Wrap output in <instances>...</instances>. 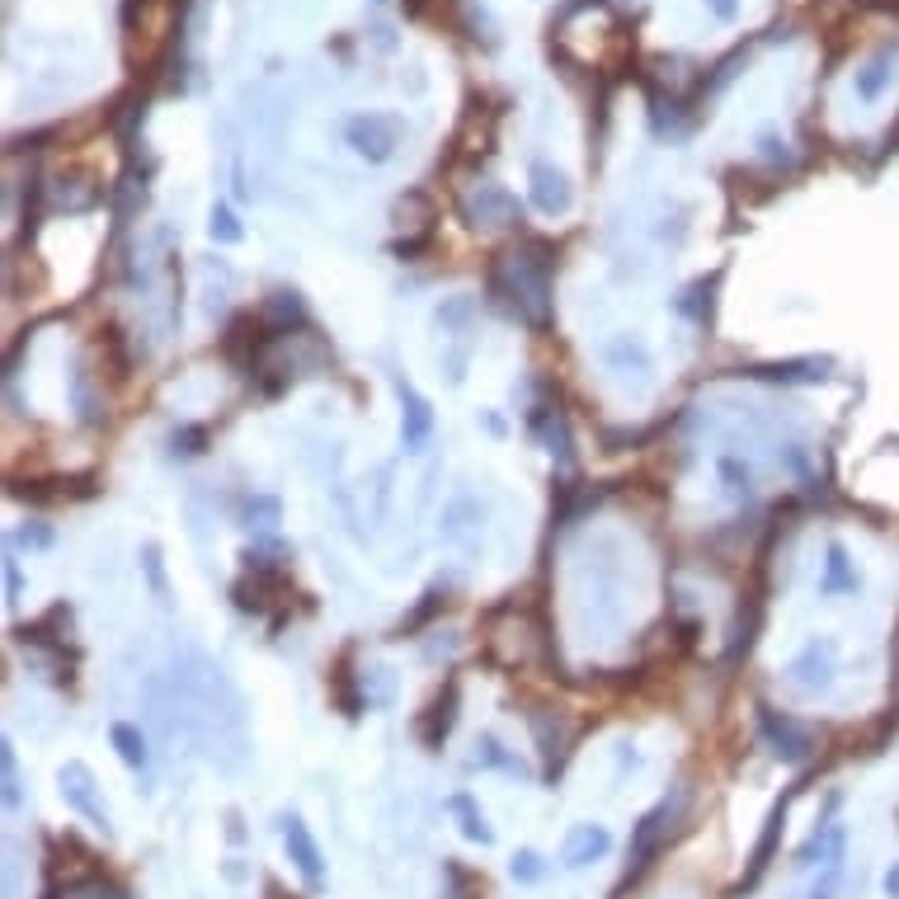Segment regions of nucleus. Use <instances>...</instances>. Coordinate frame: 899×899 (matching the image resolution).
<instances>
[{"label":"nucleus","mask_w":899,"mask_h":899,"mask_svg":"<svg viewBox=\"0 0 899 899\" xmlns=\"http://www.w3.org/2000/svg\"><path fill=\"white\" fill-rule=\"evenodd\" d=\"M834 668H838V641L834 636H815L796 650V660L786 664V678L801 687V693H824L834 683Z\"/></svg>","instance_id":"nucleus-8"},{"label":"nucleus","mask_w":899,"mask_h":899,"mask_svg":"<svg viewBox=\"0 0 899 899\" xmlns=\"http://www.w3.org/2000/svg\"><path fill=\"white\" fill-rule=\"evenodd\" d=\"M471 321H475V302H471V297H448V302L434 311V325L448 330V334H467Z\"/></svg>","instance_id":"nucleus-29"},{"label":"nucleus","mask_w":899,"mask_h":899,"mask_svg":"<svg viewBox=\"0 0 899 899\" xmlns=\"http://www.w3.org/2000/svg\"><path fill=\"white\" fill-rule=\"evenodd\" d=\"M392 386H396V396H400V443H405V452H425L429 438H434V425H438L434 405L419 396L405 377H396V373H392Z\"/></svg>","instance_id":"nucleus-12"},{"label":"nucleus","mask_w":899,"mask_h":899,"mask_svg":"<svg viewBox=\"0 0 899 899\" xmlns=\"http://www.w3.org/2000/svg\"><path fill=\"white\" fill-rule=\"evenodd\" d=\"M151 711L161 716L165 735L193 739L217 768L245 763V697L199 650H189L184 664H174L165 683H151Z\"/></svg>","instance_id":"nucleus-1"},{"label":"nucleus","mask_w":899,"mask_h":899,"mask_svg":"<svg viewBox=\"0 0 899 899\" xmlns=\"http://www.w3.org/2000/svg\"><path fill=\"white\" fill-rule=\"evenodd\" d=\"M24 593V575H20V560L6 556V603H20Z\"/></svg>","instance_id":"nucleus-40"},{"label":"nucleus","mask_w":899,"mask_h":899,"mask_svg":"<svg viewBox=\"0 0 899 899\" xmlns=\"http://www.w3.org/2000/svg\"><path fill=\"white\" fill-rule=\"evenodd\" d=\"M142 575H147L156 603L170 608V579H165V560H161V542H147V546H142Z\"/></svg>","instance_id":"nucleus-30"},{"label":"nucleus","mask_w":899,"mask_h":899,"mask_svg":"<svg viewBox=\"0 0 899 899\" xmlns=\"http://www.w3.org/2000/svg\"><path fill=\"white\" fill-rule=\"evenodd\" d=\"M527 425H533V434L542 438V448L552 452L560 467H575V443H570V425H566V415L552 410V405H537V410L527 415Z\"/></svg>","instance_id":"nucleus-18"},{"label":"nucleus","mask_w":899,"mask_h":899,"mask_svg":"<svg viewBox=\"0 0 899 899\" xmlns=\"http://www.w3.org/2000/svg\"><path fill=\"white\" fill-rule=\"evenodd\" d=\"M452 716H457V683H448L443 693L429 702V716L419 720V735H425V745H434V749L443 745L448 730H452Z\"/></svg>","instance_id":"nucleus-23"},{"label":"nucleus","mask_w":899,"mask_h":899,"mask_svg":"<svg viewBox=\"0 0 899 899\" xmlns=\"http://www.w3.org/2000/svg\"><path fill=\"white\" fill-rule=\"evenodd\" d=\"M834 358H786V363H753L745 377L758 382H782V386H810V382H824Z\"/></svg>","instance_id":"nucleus-16"},{"label":"nucleus","mask_w":899,"mask_h":899,"mask_svg":"<svg viewBox=\"0 0 899 899\" xmlns=\"http://www.w3.org/2000/svg\"><path fill=\"white\" fill-rule=\"evenodd\" d=\"M527 726H533V735H537L546 768H556L560 753H566V726H560V716L546 711V707H537V711H527Z\"/></svg>","instance_id":"nucleus-24"},{"label":"nucleus","mask_w":899,"mask_h":899,"mask_svg":"<svg viewBox=\"0 0 899 899\" xmlns=\"http://www.w3.org/2000/svg\"><path fill=\"white\" fill-rule=\"evenodd\" d=\"M848 861V824L843 820H820L810 828V838L796 848V871H815V867H838Z\"/></svg>","instance_id":"nucleus-11"},{"label":"nucleus","mask_w":899,"mask_h":899,"mask_svg":"<svg viewBox=\"0 0 899 899\" xmlns=\"http://www.w3.org/2000/svg\"><path fill=\"white\" fill-rule=\"evenodd\" d=\"M307 321V302H302V292H274L269 302H264V325H274L278 334H288L292 325H302Z\"/></svg>","instance_id":"nucleus-26"},{"label":"nucleus","mask_w":899,"mask_h":899,"mask_svg":"<svg viewBox=\"0 0 899 899\" xmlns=\"http://www.w3.org/2000/svg\"><path fill=\"white\" fill-rule=\"evenodd\" d=\"M895 62H899V47L886 43V47H876L867 62L857 66V76H853V90L861 104H876L880 95H886V85L895 81Z\"/></svg>","instance_id":"nucleus-17"},{"label":"nucleus","mask_w":899,"mask_h":899,"mask_svg":"<svg viewBox=\"0 0 899 899\" xmlns=\"http://www.w3.org/2000/svg\"><path fill=\"white\" fill-rule=\"evenodd\" d=\"M838 890H843V861H838V867H820L815 886H810L805 899H838Z\"/></svg>","instance_id":"nucleus-38"},{"label":"nucleus","mask_w":899,"mask_h":899,"mask_svg":"<svg viewBox=\"0 0 899 899\" xmlns=\"http://www.w3.org/2000/svg\"><path fill=\"white\" fill-rule=\"evenodd\" d=\"M612 853V834H608V824H598V820H585V824H575L566 843H560V867L566 871H589L593 861H603Z\"/></svg>","instance_id":"nucleus-13"},{"label":"nucleus","mask_w":899,"mask_h":899,"mask_svg":"<svg viewBox=\"0 0 899 899\" xmlns=\"http://www.w3.org/2000/svg\"><path fill=\"white\" fill-rule=\"evenodd\" d=\"M400 137H405V122L396 114H354L344 122V142L354 147V156H363L367 165L392 161Z\"/></svg>","instance_id":"nucleus-5"},{"label":"nucleus","mask_w":899,"mask_h":899,"mask_svg":"<svg viewBox=\"0 0 899 899\" xmlns=\"http://www.w3.org/2000/svg\"><path fill=\"white\" fill-rule=\"evenodd\" d=\"M207 236H213L217 245H236L245 236V226L232 213V203H213V213H207Z\"/></svg>","instance_id":"nucleus-34"},{"label":"nucleus","mask_w":899,"mask_h":899,"mask_svg":"<svg viewBox=\"0 0 899 899\" xmlns=\"http://www.w3.org/2000/svg\"><path fill=\"white\" fill-rule=\"evenodd\" d=\"M880 890H886V899H899V861H890L886 876H880Z\"/></svg>","instance_id":"nucleus-42"},{"label":"nucleus","mask_w":899,"mask_h":899,"mask_svg":"<svg viewBox=\"0 0 899 899\" xmlns=\"http://www.w3.org/2000/svg\"><path fill=\"white\" fill-rule=\"evenodd\" d=\"M778 828H782V805H772V815H768V824H763V838H758V848H753V867H749V886L758 876H763V867H768V857H772V843H778Z\"/></svg>","instance_id":"nucleus-35"},{"label":"nucleus","mask_w":899,"mask_h":899,"mask_svg":"<svg viewBox=\"0 0 899 899\" xmlns=\"http://www.w3.org/2000/svg\"><path fill=\"white\" fill-rule=\"evenodd\" d=\"M758 735H763V745L782 758V763H805L810 753H815V739H810V730L801 726V720H791L786 711L768 707V702H758Z\"/></svg>","instance_id":"nucleus-7"},{"label":"nucleus","mask_w":899,"mask_h":899,"mask_svg":"<svg viewBox=\"0 0 899 899\" xmlns=\"http://www.w3.org/2000/svg\"><path fill=\"white\" fill-rule=\"evenodd\" d=\"M867 6H886V0H867Z\"/></svg>","instance_id":"nucleus-46"},{"label":"nucleus","mask_w":899,"mask_h":899,"mask_svg":"<svg viewBox=\"0 0 899 899\" xmlns=\"http://www.w3.org/2000/svg\"><path fill=\"white\" fill-rule=\"evenodd\" d=\"M448 810H452V820H457V834H462L467 843H475V848H490V843H495V828H490L485 810L475 805L471 791H452Z\"/></svg>","instance_id":"nucleus-21"},{"label":"nucleus","mask_w":899,"mask_h":899,"mask_svg":"<svg viewBox=\"0 0 899 899\" xmlns=\"http://www.w3.org/2000/svg\"><path fill=\"white\" fill-rule=\"evenodd\" d=\"M603 363L622 377H650L655 373V358H650V349L636 340V334H612V340L603 344Z\"/></svg>","instance_id":"nucleus-19"},{"label":"nucleus","mask_w":899,"mask_h":899,"mask_svg":"<svg viewBox=\"0 0 899 899\" xmlns=\"http://www.w3.org/2000/svg\"><path fill=\"white\" fill-rule=\"evenodd\" d=\"M495 288L523 325L533 330L552 325V259H546L542 245H523V250L500 255Z\"/></svg>","instance_id":"nucleus-2"},{"label":"nucleus","mask_w":899,"mask_h":899,"mask_svg":"<svg viewBox=\"0 0 899 899\" xmlns=\"http://www.w3.org/2000/svg\"><path fill=\"white\" fill-rule=\"evenodd\" d=\"M720 278H726V274H711V278H697V283L693 288H687L683 297H678V315H687V321H697V325H707L711 321V307H716V288H720Z\"/></svg>","instance_id":"nucleus-25"},{"label":"nucleus","mask_w":899,"mask_h":899,"mask_svg":"<svg viewBox=\"0 0 899 899\" xmlns=\"http://www.w3.org/2000/svg\"><path fill=\"white\" fill-rule=\"evenodd\" d=\"M758 147H763V156H768V161H778V165H791V151H786V142H782V137L778 132H758Z\"/></svg>","instance_id":"nucleus-39"},{"label":"nucleus","mask_w":899,"mask_h":899,"mask_svg":"<svg viewBox=\"0 0 899 899\" xmlns=\"http://www.w3.org/2000/svg\"><path fill=\"white\" fill-rule=\"evenodd\" d=\"M278 523H283V500H278V495H255V500H245V527L274 533Z\"/></svg>","instance_id":"nucleus-32"},{"label":"nucleus","mask_w":899,"mask_h":899,"mask_svg":"<svg viewBox=\"0 0 899 899\" xmlns=\"http://www.w3.org/2000/svg\"><path fill=\"white\" fill-rule=\"evenodd\" d=\"M0 772H6V810L14 815L24 805V782H20V753H14L10 739L0 745Z\"/></svg>","instance_id":"nucleus-33"},{"label":"nucleus","mask_w":899,"mask_h":899,"mask_svg":"<svg viewBox=\"0 0 899 899\" xmlns=\"http://www.w3.org/2000/svg\"><path fill=\"white\" fill-rule=\"evenodd\" d=\"M174 452H203V429H180L174 434Z\"/></svg>","instance_id":"nucleus-41"},{"label":"nucleus","mask_w":899,"mask_h":899,"mask_svg":"<svg viewBox=\"0 0 899 899\" xmlns=\"http://www.w3.org/2000/svg\"><path fill=\"white\" fill-rule=\"evenodd\" d=\"M707 6H711V14H716V20H735V14H739V0H707Z\"/></svg>","instance_id":"nucleus-43"},{"label":"nucleus","mask_w":899,"mask_h":899,"mask_svg":"<svg viewBox=\"0 0 899 899\" xmlns=\"http://www.w3.org/2000/svg\"><path fill=\"white\" fill-rule=\"evenodd\" d=\"M109 745H114V753L122 758V768H132V772H142V778H147L151 749H147L142 726H132V720H114V726H109Z\"/></svg>","instance_id":"nucleus-22"},{"label":"nucleus","mask_w":899,"mask_h":899,"mask_svg":"<svg viewBox=\"0 0 899 899\" xmlns=\"http://www.w3.org/2000/svg\"><path fill=\"white\" fill-rule=\"evenodd\" d=\"M683 805H687V791L674 786L668 796H660V801L636 820V828H631V853H627V876H636V871L650 867V857L660 853V843H664L668 834H674V824H678V815H683Z\"/></svg>","instance_id":"nucleus-3"},{"label":"nucleus","mask_w":899,"mask_h":899,"mask_svg":"<svg viewBox=\"0 0 899 899\" xmlns=\"http://www.w3.org/2000/svg\"><path fill=\"white\" fill-rule=\"evenodd\" d=\"M481 425H485L490 434H495V438H504V434H509V425H504V419H500V415H490V410L481 415Z\"/></svg>","instance_id":"nucleus-45"},{"label":"nucleus","mask_w":899,"mask_h":899,"mask_svg":"<svg viewBox=\"0 0 899 899\" xmlns=\"http://www.w3.org/2000/svg\"><path fill=\"white\" fill-rule=\"evenodd\" d=\"M462 217L481 232H504V226H518L523 222V207L518 199L509 193L504 184L495 180H475L467 193H462Z\"/></svg>","instance_id":"nucleus-6"},{"label":"nucleus","mask_w":899,"mask_h":899,"mask_svg":"<svg viewBox=\"0 0 899 899\" xmlns=\"http://www.w3.org/2000/svg\"><path fill=\"white\" fill-rule=\"evenodd\" d=\"M471 749H475V753H471V763H467V768H481V772H509V778H523V782L533 778V768H527L523 758H518L514 749H509L495 730H481Z\"/></svg>","instance_id":"nucleus-15"},{"label":"nucleus","mask_w":899,"mask_h":899,"mask_svg":"<svg viewBox=\"0 0 899 899\" xmlns=\"http://www.w3.org/2000/svg\"><path fill=\"white\" fill-rule=\"evenodd\" d=\"M745 57H749L745 47H735L730 57H720V62H716V72H711V81H702V95H716L720 85H730V81H735V72H739V66H745Z\"/></svg>","instance_id":"nucleus-37"},{"label":"nucleus","mask_w":899,"mask_h":899,"mask_svg":"<svg viewBox=\"0 0 899 899\" xmlns=\"http://www.w3.org/2000/svg\"><path fill=\"white\" fill-rule=\"evenodd\" d=\"M861 589V575L853 566L848 546L843 542H828L824 546V575H820V593L824 598H838V593H857Z\"/></svg>","instance_id":"nucleus-20"},{"label":"nucleus","mask_w":899,"mask_h":899,"mask_svg":"<svg viewBox=\"0 0 899 899\" xmlns=\"http://www.w3.org/2000/svg\"><path fill=\"white\" fill-rule=\"evenodd\" d=\"M377 6H386V0H377Z\"/></svg>","instance_id":"nucleus-47"},{"label":"nucleus","mask_w":899,"mask_h":899,"mask_svg":"<svg viewBox=\"0 0 899 899\" xmlns=\"http://www.w3.org/2000/svg\"><path fill=\"white\" fill-rule=\"evenodd\" d=\"M283 848H288V861L297 867V876L307 880V890H325V853L302 815H283Z\"/></svg>","instance_id":"nucleus-9"},{"label":"nucleus","mask_w":899,"mask_h":899,"mask_svg":"<svg viewBox=\"0 0 899 899\" xmlns=\"http://www.w3.org/2000/svg\"><path fill=\"white\" fill-rule=\"evenodd\" d=\"M716 475H720V485H726L730 500H749V495H753V467L745 462V457L720 452V457H716Z\"/></svg>","instance_id":"nucleus-28"},{"label":"nucleus","mask_w":899,"mask_h":899,"mask_svg":"<svg viewBox=\"0 0 899 899\" xmlns=\"http://www.w3.org/2000/svg\"><path fill=\"white\" fill-rule=\"evenodd\" d=\"M527 199L542 217H566L575 207V184L566 170H556L552 161H533L527 165Z\"/></svg>","instance_id":"nucleus-10"},{"label":"nucleus","mask_w":899,"mask_h":899,"mask_svg":"<svg viewBox=\"0 0 899 899\" xmlns=\"http://www.w3.org/2000/svg\"><path fill=\"white\" fill-rule=\"evenodd\" d=\"M10 546H20V552H47L52 546V527L47 523H24L10 533Z\"/></svg>","instance_id":"nucleus-36"},{"label":"nucleus","mask_w":899,"mask_h":899,"mask_svg":"<svg viewBox=\"0 0 899 899\" xmlns=\"http://www.w3.org/2000/svg\"><path fill=\"white\" fill-rule=\"evenodd\" d=\"M546 871H552V861H546L537 848H518L514 857H509V876H514L518 886H542Z\"/></svg>","instance_id":"nucleus-31"},{"label":"nucleus","mask_w":899,"mask_h":899,"mask_svg":"<svg viewBox=\"0 0 899 899\" xmlns=\"http://www.w3.org/2000/svg\"><path fill=\"white\" fill-rule=\"evenodd\" d=\"M481 523H485V504L475 500V495H457L443 509L438 537H443L448 546H475V537H481Z\"/></svg>","instance_id":"nucleus-14"},{"label":"nucleus","mask_w":899,"mask_h":899,"mask_svg":"<svg viewBox=\"0 0 899 899\" xmlns=\"http://www.w3.org/2000/svg\"><path fill=\"white\" fill-rule=\"evenodd\" d=\"M367 33H373V43H377L382 52H392V47H396V33H392V29H386V24H377V29H367Z\"/></svg>","instance_id":"nucleus-44"},{"label":"nucleus","mask_w":899,"mask_h":899,"mask_svg":"<svg viewBox=\"0 0 899 899\" xmlns=\"http://www.w3.org/2000/svg\"><path fill=\"white\" fill-rule=\"evenodd\" d=\"M57 791H62V801L72 815H81L90 828H99V834H109L114 828V815H109V805H104V791L95 782V772L90 763H81V758H66V763L57 768Z\"/></svg>","instance_id":"nucleus-4"},{"label":"nucleus","mask_w":899,"mask_h":899,"mask_svg":"<svg viewBox=\"0 0 899 899\" xmlns=\"http://www.w3.org/2000/svg\"><path fill=\"white\" fill-rule=\"evenodd\" d=\"M66 396H72V410H76V419H81V425H99V410H104V400L95 396V382H90V373H85V367L76 363L72 367V386H66Z\"/></svg>","instance_id":"nucleus-27"}]
</instances>
